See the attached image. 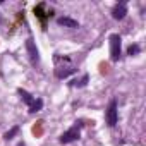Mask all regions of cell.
<instances>
[{"mask_svg":"<svg viewBox=\"0 0 146 146\" xmlns=\"http://www.w3.org/2000/svg\"><path fill=\"white\" fill-rule=\"evenodd\" d=\"M26 50H28L29 60H31L33 64H38V62H40V52H38V48H36V43H35L31 38L26 40Z\"/></svg>","mask_w":146,"mask_h":146,"instance_id":"obj_4","label":"cell"},{"mask_svg":"<svg viewBox=\"0 0 146 146\" xmlns=\"http://www.w3.org/2000/svg\"><path fill=\"white\" fill-rule=\"evenodd\" d=\"M57 23L60 24V26H64V28H79V23L76 21V19H70V17H67V16H64V17H58L57 19Z\"/></svg>","mask_w":146,"mask_h":146,"instance_id":"obj_7","label":"cell"},{"mask_svg":"<svg viewBox=\"0 0 146 146\" xmlns=\"http://www.w3.org/2000/svg\"><path fill=\"white\" fill-rule=\"evenodd\" d=\"M78 69L72 65V64H67V65H57V69H55V76L57 78H60V79H64V78H67V76H70V74H74Z\"/></svg>","mask_w":146,"mask_h":146,"instance_id":"obj_5","label":"cell"},{"mask_svg":"<svg viewBox=\"0 0 146 146\" xmlns=\"http://www.w3.org/2000/svg\"><path fill=\"white\" fill-rule=\"evenodd\" d=\"M0 23H2V17H0Z\"/></svg>","mask_w":146,"mask_h":146,"instance_id":"obj_14","label":"cell"},{"mask_svg":"<svg viewBox=\"0 0 146 146\" xmlns=\"http://www.w3.org/2000/svg\"><path fill=\"white\" fill-rule=\"evenodd\" d=\"M17 132H19V127H17V125H14L12 129H9V131L4 134V139H5V141H9V139H12V137H14Z\"/></svg>","mask_w":146,"mask_h":146,"instance_id":"obj_11","label":"cell"},{"mask_svg":"<svg viewBox=\"0 0 146 146\" xmlns=\"http://www.w3.org/2000/svg\"><path fill=\"white\" fill-rule=\"evenodd\" d=\"M139 52H141L139 45H131V46L127 48V55H131V57H132V55H137Z\"/></svg>","mask_w":146,"mask_h":146,"instance_id":"obj_12","label":"cell"},{"mask_svg":"<svg viewBox=\"0 0 146 146\" xmlns=\"http://www.w3.org/2000/svg\"><path fill=\"white\" fill-rule=\"evenodd\" d=\"M17 146H24V143H19V144H17Z\"/></svg>","mask_w":146,"mask_h":146,"instance_id":"obj_13","label":"cell"},{"mask_svg":"<svg viewBox=\"0 0 146 146\" xmlns=\"http://www.w3.org/2000/svg\"><path fill=\"white\" fill-rule=\"evenodd\" d=\"M88 79H90V78H88V76L84 74V76H83L81 79H74V81L70 83V86H72V88H83V86H86Z\"/></svg>","mask_w":146,"mask_h":146,"instance_id":"obj_10","label":"cell"},{"mask_svg":"<svg viewBox=\"0 0 146 146\" xmlns=\"http://www.w3.org/2000/svg\"><path fill=\"white\" fill-rule=\"evenodd\" d=\"M81 127H83V122H76L74 125L69 129V131H65V132L60 136V143H62V144H69V143H72V141L79 139Z\"/></svg>","mask_w":146,"mask_h":146,"instance_id":"obj_1","label":"cell"},{"mask_svg":"<svg viewBox=\"0 0 146 146\" xmlns=\"http://www.w3.org/2000/svg\"><path fill=\"white\" fill-rule=\"evenodd\" d=\"M125 14H127L125 2H120V4H117V5L112 9V17H113V19H117V21L124 19V17H125Z\"/></svg>","mask_w":146,"mask_h":146,"instance_id":"obj_6","label":"cell"},{"mask_svg":"<svg viewBox=\"0 0 146 146\" xmlns=\"http://www.w3.org/2000/svg\"><path fill=\"white\" fill-rule=\"evenodd\" d=\"M110 57L113 62H117L120 58V36L119 35L110 36Z\"/></svg>","mask_w":146,"mask_h":146,"instance_id":"obj_3","label":"cell"},{"mask_svg":"<svg viewBox=\"0 0 146 146\" xmlns=\"http://www.w3.org/2000/svg\"><path fill=\"white\" fill-rule=\"evenodd\" d=\"M105 119H107V124L110 127L117 125V120H119V112H117V102L112 100L108 103V108H107V113H105Z\"/></svg>","mask_w":146,"mask_h":146,"instance_id":"obj_2","label":"cell"},{"mask_svg":"<svg viewBox=\"0 0 146 146\" xmlns=\"http://www.w3.org/2000/svg\"><path fill=\"white\" fill-rule=\"evenodd\" d=\"M17 93L21 95V98H23V102L28 105V107H31L33 105V102H35V98H33V95L31 93H28L26 90H17Z\"/></svg>","mask_w":146,"mask_h":146,"instance_id":"obj_8","label":"cell"},{"mask_svg":"<svg viewBox=\"0 0 146 146\" xmlns=\"http://www.w3.org/2000/svg\"><path fill=\"white\" fill-rule=\"evenodd\" d=\"M41 108H43V100H41V98H35L33 105L29 107V112H31V113H36V112H40Z\"/></svg>","mask_w":146,"mask_h":146,"instance_id":"obj_9","label":"cell"}]
</instances>
